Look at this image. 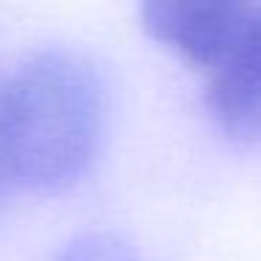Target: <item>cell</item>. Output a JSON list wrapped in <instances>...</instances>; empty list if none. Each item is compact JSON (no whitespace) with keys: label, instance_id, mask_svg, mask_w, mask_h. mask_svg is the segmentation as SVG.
I'll return each mask as SVG.
<instances>
[{"label":"cell","instance_id":"obj_2","mask_svg":"<svg viewBox=\"0 0 261 261\" xmlns=\"http://www.w3.org/2000/svg\"><path fill=\"white\" fill-rule=\"evenodd\" d=\"M205 107L222 135L236 143L261 141V0L225 51L202 70Z\"/></svg>","mask_w":261,"mask_h":261},{"label":"cell","instance_id":"obj_4","mask_svg":"<svg viewBox=\"0 0 261 261\" xmlns=\"http://www.w3.org/2000/svg\"><path fill=\"white\" fill-rule=\"evenodd\" d=\"M57 261H141V258H138L135 247L126 239H121L118 233L93 230L70 239L59 250Z\"/></svg>","mask_w":261,"mask_h":261},{"label":"cell","instance_id":"obj_1","mask_svg":"<svg viewBox=\"0 0 261 261\" xmlns=\"http://www.w3.org/2000/svg\"><path fill=\"white\" fill-rule=\"evenodd\" d=\"M14 180L31 191L79 186L101 154L110 90L90 57L45 48L6 76Z\"/></svg>","mask_w":261,"mask_h":261},{"label":"cell","instance_id":"obj_3","mask_svg":"<svg viewBox=\"0 0 261 261\" xmlns=\"http://www.w3.org/2000/svg\"><path fill=\"white\" fill-rule=\"evenodd\" d=\"M253 6L255 0H138L143 31L199 73L225 51Z\"/></svg>","mask_w":261,"mask_h":261},{"label":"cell","instance_id":"obj_5","mask_svg":"<svg viewBox=\"0 0 261 261\" xmlns=\"http://www.w3.org/2000/svg\"><path fill=\"white\" fill-rule=\"evenodd\" d=\"M17 186L9 146V121H6V76H0V202L6 199L9 188Z\"/></svg>","mask_w":261,"mask_h":261}]
</instances>
